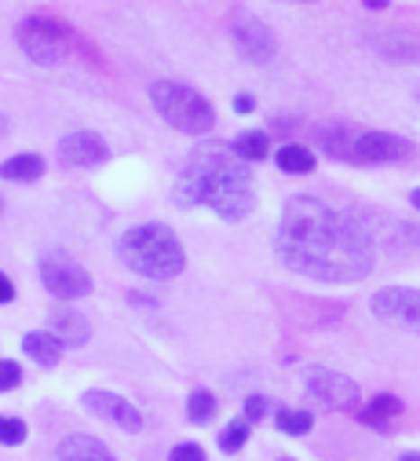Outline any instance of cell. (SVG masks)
<instances>
[{
  "mask_svg": "<svg viewBox=\"0 0 420 461\" xmlns=\"http://www.w3.org/2000/svg\"><path fill=\"white\" fill-rule=\"evenodd\" d=\"M274 253L289 271L315 282H362L377 267V246L366 227L311 194L285 202Z\"/></svg>",
  "mask_w": 420,
  "mask_h": 461,
  "instance_id": "obj_1",
  "label": "cell"
},
{
  "mask_svg": "<svg viewBox=\"0 0 420 461\" xmlns=\"http://www.w3.org/2000/svg\"><path fill=\"white\" fill-rule=\"evenodd\" d=\"M172 202L179 209H212L227 223H242L256 209L253 165L230 150V143L205 140L191 150L183 172L172 184Z\"/></svg>",
  "mask_w": 420,
  "mask_h": 461,
  "instance_id": "obj_2",
  "label": "cell"
},
{
  "mask_svg": "<svg viewBox=\"0 0 420 461\" xmlns=\"http://www.w3.org/2000/svg\"><path fill=\"white\" fill-rule=\"evenodd\" d=\"M117 257L121 264L143 278L154 282H168L179 278L187 267V253L183 242L175 239V230L168 223H136L129 227L121 239H117Z\"/></svg>",
  "mask_w": 420,
  "mask_h": 461,
  "instance_id": "obj_3",
  "label": "cell"
},
{
  "mask_svg": "<svg viewBox=\"0 0 420 461\" xmlns=\"http://www.w3.org/2000/svg\"><path fill=\"white\" fill-rule=\"evenodd\" d=\"M318 143L347 165H395L413 154L406 136L380 129H318Z\"/></svg>",
  "mask_w": 420,
  "mask_h": 461,
  "instance_id": "obj_4",
  "label": "cell"
},
{
  "mask_svg": "<svg viewBox=\"0 0 420 461\" xmlns=\"http://www.w3.org/2000/svg\"><path fill=\"white\" fill-rule=\"evenodd\" d=\"M150 103L157 110V118H165L183 136H209L216 129V110H212L209 95L183 81H154Z\"/></svg>",
  "mask_w": 420,
  "mask_h": 461,
  "instance_id": "obj_5",
  "label": "cell"
},
{
  "mask_svg": "<svg viewBox=\"0 0 420 461\" xmlns=\"http://www.w3.org/2000/svg\"><path fill=\"white\" fill-rule=\"evenodd\" d=\"M15 37H19V48L26 51V59L37 67H58L74 51V33L51 15H26Z\"/></svg>",
  "mask_w": 420,
  "mask_h": 461,
  "instance_id": "obj_6",
  "label": "cell"
},
{
  "mask_svg": "<svg viewBox=\"0 0 420 461\" xmlns=\"http://www.w3.org/2000/svg\"><path fill=\"white\" fill-rule=\"evenodd\" d=\"M37 271H40V282L44 290L58 301H81L92 294V275L85 264H77L67 249H44L40 260H37Z\"/></svg>",
  "mask_w": 420,
  "mask_h": 461,
  "instance_id": "obj_7",
  "label": "cell"
},
{
  "mask_svg": "<svg viewBox=\"0 0 420 461\" xmlns=\"http://www.w3.org/2000/svg\"><path fill=\"white\" fill-rule=\"evenodd\" d=\"M230 41H234V51L242 55L246 63H253V67H264V63H271L274 55H278V37H274V30H271L264 19L246 15V12H237V15L230 19Z\"/></svg>",
  "mask_w": 420,
  "mask_h": 461,
  "instance_id": "obj_8",
  "label": "cell"
},
{
  "mask_svg": "<svg viewBox=\"0 0 420 461\" xmlns=\"http://www.w3.org/2000/svg\"><path fill=\"white\" fill-rule=\"evenodd\" d=\"M304 384L315 395L318 407H326V411H351L358 402V384L333 366H308Z\"/></svg>",
  "mask_w": 420,
  "mask_h": 461,
  "instance_id": "obj_9",
  "label": "cell"
},
{
  "mask_svg": "<svg viewBox=\"0 0 420 461\" xmlns=\"http://www.w3.org/2000/svg\"><path fill=\"white\" fill-rule=\"evenodd\" d=\"M370 308L377 319L420 333V290H413V285H384V290L373 294Z\"/></svg>",
  "mask_w": 420,
  "mask_h": 461,
  "instance_id": "obj_10",
  "label": "cell"
},
{
  "mask_svg": "<svg viewBox=\"0 0 420 461\" xmlns=\"http://www.w3.org/2000/svg\"><path fill=\"white\" fill-rule=\"evenodd\" d=\"M81 402H85V411H88V414H95V418L117 425L121 432H139V429H143V414L132 407L125 395H117V392L88 388V392L81 395Z\"/></svg>",
  "mask_w": 420,
  "mask_h": 461,
  "instance_id": "obj_11",
  "label": "cell"
},
{
  "mask_svg": "<svg viewBox=\"0 0 420 461\" xmlns=\"http://www.w3.org/2000/svg\"><path fill=\"white\" fill-rule=\"evenodd\" d=\"M55 150H58V161L70 165V168H95V165L110 161V147H106V140H103L99 132H88V129L63 136Z\"/></svg>",
  "mask_w": 420,
  "mask_h": 461,
  "instance_id": "obj_12",
  "label": "cell"
},
{
  "mask_svg": "<svg viewBox=\"0 0 420 461\" xmlns=\"http://www.w3.org/2000/svg\"><path fill=\"white\" fill-rule=\"evenodd\" d=\"M44 333L58 344V348H85L88 337H92V322L77 308H51Z\"/></svg>",
  "mask_w": 420,
  "mask_h": 461,
  "instance_id": "obj_13",
  "label": "cell"
},
{
  "mask_svg": "<svg viewBox=\"0 0 420 461\" xmlns=\"http://www.w3.org/2000/svg\"><path fill=\"white\" fill-rule=\"evenodd\" d=\"M55 457H58V461H117L103 439H95V436H85V432H77V436H67L63 443H58Z\"/></svg>",
  "mask_w": 420,
  "mask_h": 461,
  "instance_id": "obj_14",
  "label": "cell"
},
{
  "mask_svg": "<svg viewBox=\"0 0 420 461\" xmlns=\"http://www.w3.org/2000/svg\"><path fill=\"white\" fill-rule=\"evenodd\" d=\"M44 168L48 161L40 154H15L8 161H0V180H15V184H37L44 176Z\"/></svg>",
  "mask_w": 420,
  "mask_h": 461,
  "instance_id": "obj_15",
  "label": "cell"
},
{
  "mask_svg": "<svg viewBox=\"0 0 420 461\" xmlns=\"http://www.w3.org/2000/svg\"><path fill=\"white\" fill-rule=\"evenodd\" d=\"M22 352L37 363V366H44V370H51V366H58V359H63V348L44 333V330H30L26 337H22Z\"/></svg>",
  "mask_w": 420,
  "mask_h": 461,
  "instance_id": "obj_16",
  "label": "cell"
},
{
  "mask_svg": "<svg viewBox=\"0 0 420 461\" xmlns=\"http://www.w3.org/2000/svg\"><path fill=\"white\" fill-rule=\"evenodd\" d=\"M274 165L281 172H289V176H308V172H315L318 158L311 147H299V143H285L278 154H274Z\"/></svg>",
  "mask_w": 420,
  "mask_h": 461,
  "instance_id": "obj_17",
  "label": "cell"
},
{
  "mask_svg": "<svg viewBox=\"0 0 420 461\" xmlns=\"http://www.w3.org/2000/svg\"><path fill=\"white\" fill-rule=\"evenodd\" d=\"M398 414H402V399H398V395H391V392H380V395H373V399H370V407L362 411V425L388 429L384 421H391V418H398Z\"/></svg>",
  "mask_w": 420,
  "mask_h": 461,
  "instance_id": "obj_18",
  "label": "cell"
},
{
  "mask_svg": "<svg viewBox=\"0 0 420 461\" xmlns=\"http://www.w3.org/2000/svg\"><path fill=\"white\" fill-rule=\"evenodd\" d=\"M230 150L242 158L246 165H256V161H264L271 154V140H267V132H242L230 143Z\"/></svg>",
  "mask_w": 420,
  "mask_h": 461,
  "instance_id": "obj_19",
  "label": "cell"
},
{
  "mask_svg": "<svg viewBox=\"0 0 420 461\" xmlns=\"http://www.w3.org/2000/svg\"><path fill=\"white\" fill-rule=\"evenodd\" d=\"M274 425H278V432H285V436H308V432L315 429V418H311V411L278 407V411H274Z\"/></svg>",
  "mask_w": 420,
  "mask_h": 461,
  "instance_id": "obj_20",
  "label": "cell"
},
{
  "mask_svg": "<svg viewBox=\"0 0 420 461\" xmlns=\"http://www.w3.org/2000/svg\"><path fill=\"white\" fill-rule=\"evenodd\" d=\"M216 395L209 392V388H194L191 395H187V418L194 421V425H209L212 418H216Z\"/></svg>",
  "mask_w": 420,
  "mask_h": 461,
  "instance_id": "obj_21",
  "label": "cell"
},
{
  "mask_svg": "<svg viewBox=\"0 0 420 461\" xmlns=\"http://www.w3.org/2000/svg\"><path fill=\"white\" fill-rule=\"evenodd\" d=\"M249 432H253V425L246 421V418H234V421H227L223 425V432H219V450L223 454H237L246 443H249Z\"/></svg>",
  "mask_w": 420,
  "mask_h": 461,
  "instance_id": "obj_22",
  "label": "cell"
},
{
  "mask_svg": "<svg viewBox=\"0 0 420 461\" xmlns=\"http://www.w3.org/2000/svg\"><path fill=\"white\" fill-rule=\"evenodd\" d=\"M26 436H30V429H26L22 418L0 414V443H4V447H19V443H26Z\"/></svg>",
  "mask_w": 420,
  "mask_h": 461,
  "instance_id": "obj_23",
  "label": "cell"
},
{
  "mask_svg": "<svg viewBox=\"0 0 420 461\" xmlns=\"http://www.w3.org/2000/svg\"><path fill=\"white\" fill-rule=\"evenodd\" d=\"M22 384V366L15 359H0V392H12Z\"/></svg>",
  "mask_w": 420,
  "mask_h": 461,
  "instance_id": "obj_24",
  "label": "cell"
},
{
  "mask_svg": "<svg viewBox=\"0 0 420 461\" xmlns=\"http://www.w3.org/2000/svg\"><path fill=\"white\" fill-rule=\"evenodd\" d=\"M264 414H267V395H260V392L246 395V402H242V418H246L249 425H256Z\"/></svg>",
  "mask_w": 420,
  "mask_h": 461,
  "instance_id": "obj_25",
  "label": "cell"
},
{
  "mask_svg": "<svg viewBox=\"0 0 420 461\" xmlns=\"http://www.w3.org/2000/svg\"><path fill=\"white\" fill-rule=\"evenodd\" d=\"M168 461H205V447L201 443H175Z\"/></svg>",
  "mask_w": 420,
  "mask_h": 461,
  "instance_id": "obj_26",
  "label": "cell"
},
{
  "mask_svg": "<svg viewBox=\"0 0 420 461\" xmlns=\"http://www.w3.org/2000/svg\"><path fill=\"white\" fill-rule=\"evenodd\" d=\"M253 110H256V95H249V92L234 95V113H253Z\"/></svg>",
  "mask_w": 420,
  "mask_h": 461,
  "instance_id": "obj_27",
  "label": "cell"
},
{
  "mask_svg": "<svg viewBox=\"0 0 420 461\" xmlns=\"http://www.w3.org/2000/svg\"><path fill=\"white\" fill-rule=\"evenodd\" d=\"M15 301V282L0 271V304H12Z\"/></svg>",
  "mask_w": 420,
  "mask_h": 461,
  "instance_id": "obj_28",
  "label": "cell"
},
{
  "mask_svg": "<svg viewBox=\"0 0 420 461\" xmlns=\"http://www.w3.org/2000/svg\"><path fill=\"white\" fill-rule=\"evenodd\" d=\"M129 304H143V308H157L154 297H143V294H129Z\"/></svg>",
  "mask_w": 420,
  "mask_h": 461,
  "instance_id": "obj_29",
  "label": "cell"
},
{
  "mask_svg": "<svg viewBox=\"0 0 420 461\" xmlns=\"http://www.w3.org/2000/svg\"><path fill=\"white\" fill-rule=\"evenodd\" d=\"M366 12H388V0H366Z\"/></svg>",
  "mask_w": 420,
  "mask_h": 461,
  "instance_id": "obj_30",
  "label": "cell"
},
{
  "mask_svg": "<svg viewBox=\"0 0 420 461\" xmlns=\"http://www.w3.org/2000/svg\"><path fill=\"white\" fill-rule=\"evenodd\" d=\"M409 202H413V209H416V212H420V187H416V191H413V194H409Z\"/></svg>",
  "mask_w": 420,
  "mask_h": 461,
  "instance_id": "obj_31",
  "label": "cell"
},
{
  "mask_svg": "<svg viewBox=\"0 0 420 461\" xmlns=\"http://www.w3.org/2000/svg\"><path fill=\"white\" fill-rule=\"evenodd\" d=\"M398 461H420V454H398Z\"/></svg>",
  "mask_w": 420,
  "mask_h": 461,
  "instance_id": "obj_32",
  "label": "cell"
},
{
  "mask_svg": "<svg viewBox=\"0 0 420 461\" xmlns=\"http://www.w3.org/2000/svg\"><path fill=\"white\" fill-rule=\"evenodd\" d=\"M278 461H296V457H278Z\"/></svg>",
  "mask_w": 420,
  "mask_h": 461,
  "instance_id": "obj_33",
  "label": "cell"
},
{
  "mask_svg": "<svg viewBox=\"0 0 420 461\" xmlns=\"http://www.w3.org/2000/svg\"><path fill=\"white\" fill-rule=\"evenodd\" d=\"M0 209H4V202H0Z\"/></svg>",
  "mask_w": 420,
  "mask_h": 461,
  "instance_id": "obj_34",
  "label": "cell"
}]
</instances>
